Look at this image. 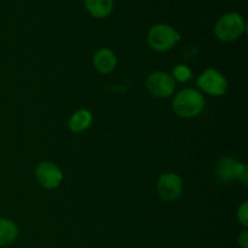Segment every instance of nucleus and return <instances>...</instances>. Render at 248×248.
Returning a JSON list of instances; mask_svg holds the SVG:
<instances>
[{
	"label": "nucleus",
	"mask_w": 248,
	"mask_h": 248,
	"mask_svg": "<svg viewBox=\"0 0 248 248\" xmlns=\"http://www.w3.org/2000/svg\"><path fill=\"white\" fill-rule=\"evenodd\" d=\"M205 108L202 93L195 89H184L173 99V110L181 118L190 119L198 116Z\"/></svg>",
	"instance_id": "nucleus-1"
},
{
	"label": "nucleus",
	"mask_w": 248,
	"mask_h": 248,
	"mask_svg": "<svg viewBox=\"0 0 248 248\" xmlns=\"http://www.w3.org/2000/svg\"><path fill=\"white\" fill-rule=\"evenodd\" d=\"M246 23L242 16L237 12H229L220 17L215 27V34L217 39L224 43L237 40L244 34Z\"/></svg>",
	"instance_id": "nucleus-2"
},
{
	"label": "nucleus",
	"mask_w": 248,
	"mask_h": 248,
	"mask_svg": "<svg viewBox=\"0 0 248 248\" xmlns=\"http://www.w3.org/2000/svg\"><path fill=\"white\" fill-rule=\"evenodd\" d=\"M179 39H181V35H179L178 31L169 24L164 23L152 27L150 31H148L147 36L148 45L153 50L159 51V52L171 50L178 43Z\"/></svg>",
	"instance_id": "nucleus-3"
},
{
	"label": "nucleus",
	"mask_w": 248,
	"mask_h": 248,
	"mask_svg": "<svg viewBox=\"0 0 248 248\" xmlns=\"http://www.w3.org/2000/svg\"><path fill=\"white\" fill-rule=\"evenodd\" d=\"M196 84H198L199 89L211 96H223L224 93H227L228 87H229L228 80L223 77L222 73L213 68L206 69L199 77Z\"/></svg>",
	"instance_id": "nucleus-4"
},
{
	"label": "nucleus",
	"mask_w": 248,
	"mask_h": 248,
	"mask_svg": "<svg viewBox=\"0 0 248 248\" xmlns=\"http://www.w3.org/2000/svg\"><path fill=\"white\" fill-rule=\"evenodd\" d=\"M145 86L149 93L159 98H167L173 93L176 89V81L171 74L165 72H155L148 75Z\"/></svg>",
	"instance_id": "nucleus-5"
},
{
	"label": "nucleus",
	"mask_w": 248,
	"mask_h": 248,
	"mask_svg": "<svg viewBox=\"0 0 248 248\" xmlns=\"http://www.w3.org/2000/svg\"><path fill=\"white\" fill-rule=\"evenodd\" d=\"M156 189L162 200L171 202L177 200L183 193V181L176 173H165L157 179Z\"/></svg>",
	"instance_id": "nucleus-6"
},
{
	"label": "nucleus",
	"mask_w": 248,
	"mask_h": 248,
	"mask_svg": "<svg viewBox=\"0 0 248 248\" xmlns=\"http://www.w3.org/2000/svg\"><path fill=\"white\" fill-rule=\"evenodd\" d=\"M35 178L38 183L45 189H55L63 181V173L60 167L53 162L44 161L36 166Z\"/></svg>",
	"instance_id": "nucleus-7"
},
{
	"label": "nucleus",
	"mask_w": 248,
	"mask_h": 248,
	"mask_svg": "<svg viewBox=\"0 0 248 248\" xmlns=\"http://www.w3.org/2000/svg\"><path fill=\"white\" fill-rule=\"evenodd\" d=\"M93 67L96 68L97 72L101 74H109L113 72L116 67V56L111 50L107 47H102L94 53L93 56Z\"/></svg>",
	"instance_id": "nucleus-8"
},
{
	"label": "nucleus",
	"mask_w": 248,
	"mask_h": 248,
	"mask_svg": "<svg viewBox=\"0 0 248 248\" xmlns=\"http://www.w3.org/2000/svg\"><path fill=\"white\" fill-rule=\"evenodd\" d=\"M244 164L239 162L232 157H225L218 164L217 177L223 182H232L234 179H239Z\"/></svg>",
	"instance_id": "nucleus-9"
},
{
	"label": "nucleus",
	"mask_w": 248,
	"mask_h": 248,
	"mask_svg": "<svg viewBox=\"0 0 248 248\" xmlns=\"http://www.w3.org/2000/svg\"><path fill=\"white\" fill-rule=\"evenodd\" d=\"M85 7L94 18H106L111 14L113 0H85Z\"/></svg>",
	"instance_id": "nucleus-10"
},
{
	"label": "nucleus",
	"mask_w": 248,
	"mask_h": 248,
	"mask_svg": "<svg viewBox=\"0 0 248 248\" xmlns=\"http://www.w3.org/2000/svg\"><path fill=\"white\" fill-rule=\"evenodd\" d=\"M18 237V227L12 220L0 217V247L14 244Z\"/></svg>",
	"instance_id": "nucleus-11"
},
{
	"label": "nucleus",
	"mask_w": 248,
	"mask_h": 248,
	"mask_svg": "<svg viewBox=\"0 0 248 248\" xmlns=\"http://www.w3.org/2000/svg\"><path fill=\"white\" fill-rule=\"evenodd\" d=\"M92 120V114L87 109H80L70 116L68 126L73 132H82L91 126Z\"/></svg>",
	"instance_id": "nucleus-12"
},
{
	"label": "nucleus",
	"mask_w": 248,
	"mask_h": 248,
	"mask_svg": "<svg viewBox=\"0 0 248 248\" xmlns=\"http://www.w3.org/2000/svg\"><path fill=\"white\" fill-rule=\"evenodd\" d=\"M191 75H193V72L188 65L178 64L172 70V78L174 79V81L177 80L179 82H186L191 79Z\"/></svg>",
	"instance_id": "nucleus-13"
},
{
	"label": "nucleus",
	"mask_w": 248,
	"mask_h": 248,
	"mask_svg": "<svg viewBox=\"0 0 248 248\" xmlns=\"http://www.w3.org/2000/svg\"><path fill=\"white\" fill-rule=\"evenodd\" d=\"M237 219L244 227L248 225V205L247 202H244L237 210Z\"/></svg>",
	"instance_id": "nucleus-14"
},
{
	"label": "nucleus",
	"mask_w": 248,
	"mask_h": 248,
	"mask_svg": "<svg viewBox=\"0 0 248 248\" xmlns=\"http://www.w3.org/2000/svg\"><path fill=\"white\" fill-rule=\"evenodd\" d=\"M239 246L241 248H248V232L245 230L239 236Z\"/></svg>",
	"instance_id": "nucleus-15"
},
{
	"label": "nucleus",
	"mask_w": 248,
	"mask_h": 248,
	"mask_svg": "<svg viewBox=\"0 0 248 248\" xmlns=\"http://www.w3.org/2000/svg\"><path fill=\"white\" fill-rule=\"evenodd\" d=\"M239 181H241L244 184H247V181H248V167H247V165L244 164V167H242L241 172H240Z\"/></svg>",
	"instance_id": "nucleus-16"
}]
</instances>
